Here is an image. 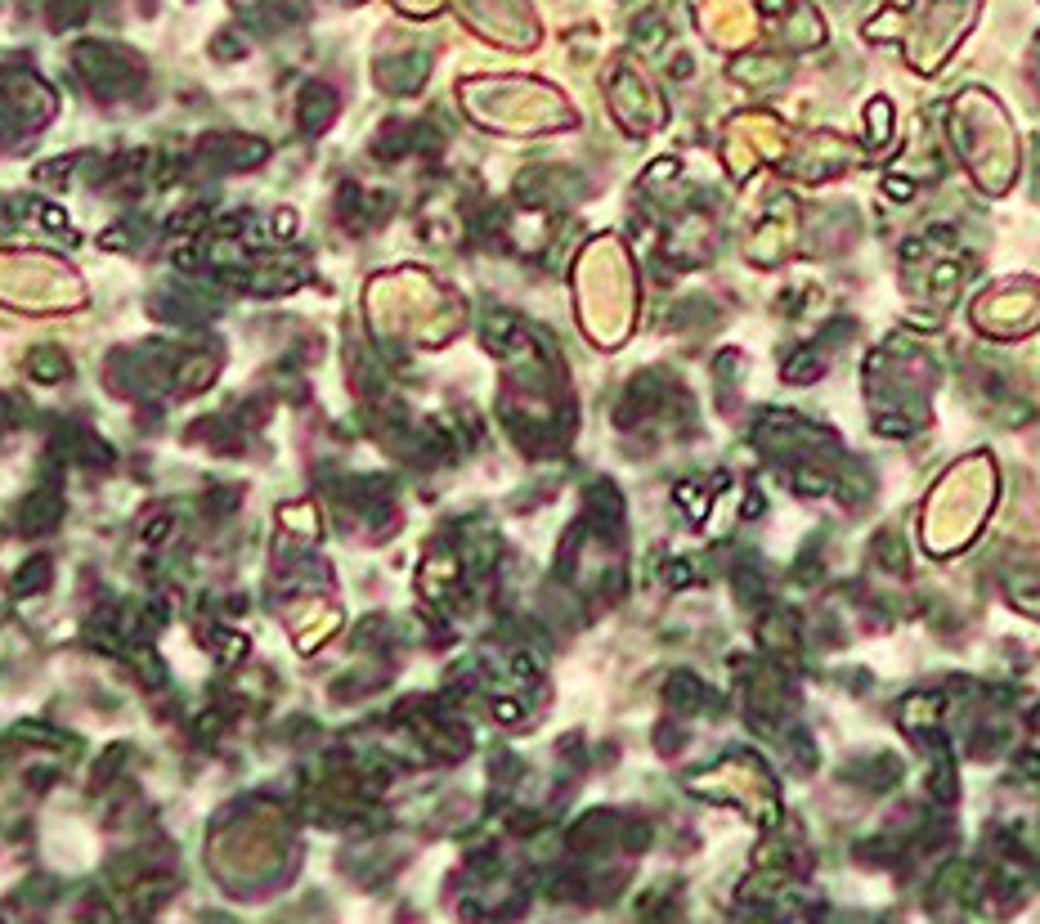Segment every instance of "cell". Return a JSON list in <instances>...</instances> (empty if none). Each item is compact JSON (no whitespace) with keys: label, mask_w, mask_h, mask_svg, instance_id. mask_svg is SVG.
I'll use <instances>...</instances> for the list:
<instances>
[{"label":"cell","mask_w":1040,"mask_h":924,"mask_svg":"<svg viewBox=\"0 0 1040 924\" xmlns=\"http://www.w3.org/2000/svg\"><path fill=\"white\" fill-rule=\"evenodd\" d=\"M77 72L90 81V90H95L99 99H117L126 95V90H135L139 81H144V68H139V59L130 50H117V45H104V41H86L77 45Z\"/></svg>","instance_id":"1"},{"label":"cell","mask_w":1040,"mask_h":924,"mask_svg":"<svg viewBox=\"0 0 1040 924\" xmlns=\"http://www.w3.org/2000/svg\"><path fill=\"white\" fill-rule=\"evenodd\" d=\"M265 153H269V144L252 140V135H207L198 144V157H211L220 171H247V166L265 162Z\"/></svg>","instance_id":"2"},{"label":"cell","mask_w":1040,"mask_h":924,"mask_svg":"<svg viewBox=\"0 0 1040 924\" xmlns=\"http://www.w3.org/2000/svg\"><path fill=\"white\" fill-rule=\"evenodd\" d=\"M153 314H162L166 323H184V328H193V323H207L216 306H211L202 292L193 288H166L153 297Z\"/></svg>","instance_id":"3"},{"label":"cell","mask_w":1040,"mask_h":924,"mask_svg":"<svg viewBox=\"0 0 1040 924\" xmlns=\"http://www.w3.org/2000/svg\"><path fill=\"white\" fill-rule=\"evenodd\" d=\"M337 90L323 86V81H310V86L301 90V99H296V122H301L305 135H319L328 131V122L337 117Z\"/></svg>","instance_id":"4"},{"label":"cell","mask_w":1040,"mask_h":924,"mask_svg":"<svg viewBox=\"0 0 1040 924\" xmlns=\"http://www.w3.org/2000/svg\"><path fill=\"white\" fill-rule=\"evenodd\" d=\"M59 521H63V498H59V489H54V485L36 489V494L18 507V530H23V534H50Z\"/></svg>","instance_id":"5"},{"label":"cell","mask_w":1040,"mask_h":924,"mask_svg":"<svg viewBox=\"0 0 1040 924\" xmlns=\"http://www.w3.org/2000/svg\"><path fill=\"white\" fill-rule=\"evenodd\" d=\"M216 373H220V355H216V350H189V355H184L180 364L171 368L175 391H180V395H198V391H207L211 377H216Z\"/></svg>","instance_id":"6"},{"label":"cell","mask_w":1040,"mask_h":924,"mask_svg":"<svg viewBox=\"0 0 1040 924\" xmlns=\"http://www.w3.org/2000/svg\"><path fill=\"white\" fill-rule=\"evenodd\" d=\"M897 776H902V763L893 754H875V759H861L848 768V781H857L861 790H893Z\"/></svg>","instance_id":"7"},{"label":"cell","mask_w":1040,"mask_h":924,"mask_svg":"<svg viewBox=\"0 0 1040 924\" xmlns=\"http://www.w3.org/2000/svg\"><path fill=\"white\" fill-rule=\"evenodd\" d=\"M664 700L673 705V714H695V709H704L709 691H704V682L695 673H673L664 682Z\"/></svg>","instance_id":"8"},{"label":"cell","mask_w":1040,"mask_h":924,"mask_svg":"<svg viewBox=\"0 0 1040 924\" xmlns=\"http://www.w3.org/2000/svg\"><path fill=\"white\" fill-rule=\"evenodd\" d=\"M27 373H32L36 382H45V386H59V382H68L72 364H68V355H63L59 346H36L32 355H27Z\"/></svg>","instance_id":"9"},{"label":"cell","mask_w":1040,"mask_h":924,"mask_svg":"<svg viewBox=\"0 0 1040 924\" xmlns=\"http://www.w3.org/2000/svg\"><path fill=\"white\" fill-rule=\"evenodd\" d=\"M50 579H54V561L50 557H27L23 570L9 579V593H14V597H32V593H41V588H50Z\"/></svg>","instance_id":"10"},{"label":"cell","mask_w":1040,"mask_h":924,"mask_svg":"<svg viewBox=\"0 0 1040 924\" xmlns=\"http://www.w3.org/2000/svg\"><path fill=\"white\" fill-rule=\"evenodd\" d=\"M417 144V131L413 126H404V122H390L382 135H377V144H373V153L382 157V162H395V157H404L408 149Z\"/></svg>","instance_id":"11"},{"label":"cell","mask_w":1040,"mask_h":924,"mask_svg":"<svg viewBox=\"0 0 1040 924\" xmlns=\"http://www.w3.org/2000/svg\"><path fill=\"white\" fill-rule=\"evenodd\" d=\"M821 368H825V359L812 355V346H807V350H798L794 359H785V382L803 386V382H812V377H821Z\"/></svg>","instance_id":"12"},{"label":"cell","mask_w":1040,"mask_h":924,"mask_svg":"<svg viewBox=\"0 0 1040 924\" xmlns=\"http://www.w3.org/2000/svg\"><path fill=\"white\" fill-rule=\"evenodd\" d=\"M171 534H175V516L166 512V507H162V512H153V516L144 521V539H148V543H166Z\"/></svg>","instance_id":"13"},{"label":"cell","mask_w":1040,"mask_h":924,"mask_svg":"<svg viewBox=\"0 0 1040 924\" xmlns=\"http://www.w3.org/2000/svg\"><path fill=\"white\" fill-rule=\"evenodd\" d=\"M794 485H798V494H825V471L798 467V471H794Z\"/></svg>","instance_id":"14"},{"label":"cell","mask_w":1040,"mask_h":924,"mask_svg":"<svg viewBox=\"0 0 1040 924\" xmlns=\"http://www.w3.org/2000/svg\"><path fill=\"white\" fill-rule=\"evenodd\" d=\"M664 584H668V588H682V584H691V566H686V561H673V566L664 570Z\"/></svg>","instance_id":"15"},{"label":"cell","mask_w":1040,"mask_h":924,"mask_svg":"<svg viewBox=\"0 0 1040 924\" xmlns=\"http://www.w3.org/2000/svg\"><path fill=\"white\" fill-rule=\"evenodd\" d=\"M682 750V732L677 727H659V754H677Z\"/></svg>","instance_id":"16"},{"label":"cell","mask_w":1040,"mask_h":924,"mask_svg":"<svg viewBox=\"0 0 1040 924\" xmlns=\"http://www.w3.org/2000/svg\"><path fill=\"white\" fill-rule=\"evenodd\" d=\"M211 50H216V54H234V59H238V54H243V41H234V36L225 32V36H216V45H211Z\"/></svg>","instance_id":"17"},{"label":"cell","mask_w":1040,"mask_h":924,"mask_svg":"<svg viewBox=\"0 0 1040 924\" xmlns=\"http://www.w3.org/2000/svg\"><path fill=\"white\" fill-rule=\"evenodd\" d=\"M1018 772L1036 781V776H1040V754H1023V759H1018Z\"/></svg>","instance_id":"18"},{"label":"cell","mask_w":1040,"mask_h":924,"mask_svg":"<svg viewBox=\"0 0 1040 924\" xmlns=\"http://www.w3.org/2000/svg\"><path fill=\"white\" fill-rule=\"evenodd\" d=\"M0 431H5V400H0Z\"/></svg>","instance_id":"19"}]
</instances>
